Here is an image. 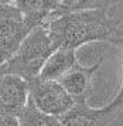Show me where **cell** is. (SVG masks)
Segmentation results:
<instances>
[{
  "mask_svg": "<svg viewBox=\"0 0 123 126\" xmlns=\"http://www.w3.org/2000/svg\"><path fill=\"white\" fill-rule=\"evenodd\" d=\"M47 26L57 48H78L93 41H108L119 46L122 41V35L116 33L105 9L65 13L50 18Z\"/></svg>",
  "mask_w": 123,
  "mask_h": 126,
  "instance_id": "6da1fadb",
  "label": "cell"
},
{
  "mask_svg": "<svg viewBox=\"0 0 123 126\" xmlns=\"http://www.w3.org/2000/svg\"><path fill=\"white\" fill-rule=\"evenodd\" d=\"M57 46L51 38L47 21L34 27L23 40L17 51L0 65V75L16 74L26 79L38 77L41 68Z\"/></svg>",
  "mask_w": 123,
  "mask_h": 126,
  "instance_id": "7a4b0ae2",
  "label": "cell"
},
{
  "mask_svg": "<svg viewBox=\"0 0 123 126\" xmlns=\"http://www.w3.org/2000/svg\"><path fill=\"white\" fill-rule=\"evenodd\" d=\"M28 81V95L45 113L60 118L74 106V99L58 79L34 77Z\"/></svg>",
  "mask_w": 123,
  "mask_h": 126,
  "instance_id": "3957f363",
  "label": "cell"
},
{
  "mask_svg": "<svg viewBox=\"0 0 123 126\" xmlns=\"http://www.w3.org/2000/svg\"><path fill=\"white\" fill-rule=\"evenodd\" d=\"M33 29L16 4H0V65L17 51Z\"/></svg>",
  "mask_w": 123,
  "mask_h": 126,
  "instance_id": "277c9868",
  "label": "cell"
},
{
  "mask_svg": "<svg viewBox=\"0 0 123 126\" xmlns=\"http://www.w3.org/2000/svg\"><path fill=\"white\" fill-rule=\"evenodd\" d=\"M28 99V81L16 74L0 75V113L17 116Z\"/></svg>",
  "mask_w": 123,
  "mask_h": 126,
  "instance_id": "5b68a950",
  "label": "cell"
},
{
  "mask_svg": "<svg viewBox=\"0 0 123 126\" xmlns=\"http://www.w3.org/2000/svg\"><path fill=\"white\" fill-rule=\"evenodd\" d=\"M102 58L103 57H101V60L92 67H84L79 63H77L68 72H65L58 79L61 82V85L67 89L68 94L75 99V102L88 101V95L91 94V88H92V77L101 68L102 61H103Z\"/></svg>",
  "mask_w": 123,
  "mask_h": 126,
  "instance_id": "8992f818",
  "label": "cell"
},
{
  "mask_svg": "<svg viewBox=\"0 0 123 126\" xmlns=\"http://www.w3.org/2000/svg\"><path fill=\"white\" fill-rule=\"evenodd\" d=\"M20 12L30 24L37 27L40 24L55 17L57 10L60 7L58 0H14Z\"/></svg>",
  "mask_w": 123,
  "mask_h": 126,
  "instance_id": "52a82bcc",
  "label": "cell"
},
{
  "mask_svg": "<svg viewBox=\"0 0 123 126\" xmlns=\"http://www.w3.org/2000/svg\"><path fill=\"white\" fill-rule=\"evenodd\" d=\"M75 51L77 48L58 47L45 61L44 67L41 68L40 77L44 79H60L78 63Z\"/></svg>",
  "mask_w": 123,
  "mask_h": 126,
  "instance_id": "ba28073f",
  "label": "cell"
},
{
  "mask_svg": "<svg viewBox=\"0 0 123 126\" xmlns=\"http://www.w3.org/2000/svg\"><path fill=\"white\" fill-rule=\"evenodd\" d=\"M17 119H18V123L23 126H60L61 125L58 118L41 110L35 105V102L30 98V95H28V99L26 105H24V108L17 115Z\"/></svg>",
  "mask_w": 123,
  "mask_h": 126,
  "instance_id": "9c48e42d",
  "label": "cell"
},
{
  "mask_svg": "<svg viewBox=\"0 0 123 126\" xmlns=\"http://www.w3.org/2000/svg\"><path fill=\"white\" fill-rule=\"evenodd\" d=\"M118 1H120V0H61L55 17L65 14V13L81 12V10H96V9L106 10L110 4L118 3Z\"/></svg>",
  "mask_w": 123,
  "mask_h": 126,
  "instance_id": "30bf717a",
  "label": "cell"
},
{
  "mask_svg": "<svg viewBox=\"0 0 123 126\" xmlns=\"http://www.w3.org/2000/svg\"><path fill=\"white\" fill-rule=\"evenodd\" d=\"M119 46L123 48V38H122V41H120ZM122 108H123V82H122V86H120L119 94L116 95V98L113 99L112 102L109 103V105H106V106H103V108H98V113H99L101 122L105 120V119H108V118H110L112 115L118 113Z\"/></svg>",
  "mask_w": 123,
  "mask_h": 126,
  "instance_id": "8fae6325",
  "label": "cell"
},
{
  "mask_svg": "<svg viewBox=\"0 0 123 126\" xmlns=\"http://www.w3.org/2000/svg\"><path fill=\"white\" fill-rule=\"evenodd\" d=\"M17 125H20L17 116L0 113V126H17Z\"/></svg>",
  "mask_w": 123,
  "mask_h": 126,
  "instance_id": "7c38bea8",
  "label": "cell"
},
{
  "mask_svg": "<svg viewBox=\"0 0 123 126\" xmlns=\"http://www.w3.org/2000/svg\"><path fill=\"white\" fill-rule=\"evenodd\" d=\"M14 0H0V4H9V3H13Z\"/></svg>",
  "mask_w": 123,
  "mask_h": 126,
  "instance_id": "4fadbf2b",
  "label": "cell"
}]
</instances>
